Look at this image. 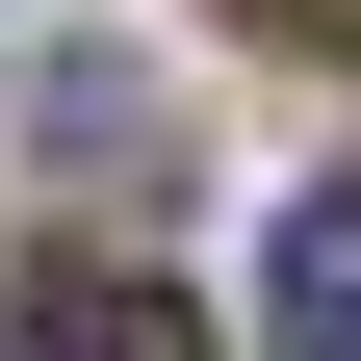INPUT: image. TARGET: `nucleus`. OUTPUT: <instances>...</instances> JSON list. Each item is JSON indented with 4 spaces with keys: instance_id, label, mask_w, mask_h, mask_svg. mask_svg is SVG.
<instances>
[{
    "instance_id": "obj_1",
    "label": "nucleus",
    "mask_w": 361,
    "mask_h": 361,
    "mask_svg": "<svg viewBox=\"0 0 361 361\" xmlns=\"http://www.w3.org/2000/svg\"><path fill=\"white\" fill-rule=\"evenodd\" d=\"M0 361H207V310L129 284V258H78V284H0Z\"/></svg>"
},
{
    "instance_id": "obj_2",
    "label": "nucleus",
    "mask_w": 361,
    "mask_h": 361,
    "mask_svg": "<svg viewBox=\"0 0 361 361\" xmlns=\"http://www.w3.org/2000/svg\"><path fill=\"white\" fill-rule=\"evenodd\" d=\"M26 129H52V180H180V129L129 104L104 52H52V78H26Z\"/></svg>"
},
{
    "instance_id": "obj_3",
    "label": "nucleus",
    "mask_w": 361,
    "mask_h": 361,
    "mask_svg": "<svg viewBox=\"0 0 361 361\" xmlns=\"http://www.w3.org/2000/svg\"><path fill=\"white\" fill-rule=\"evenodd\" d=\"M284 361H361V180L284 207Z\"/></svg>"
}]
</instances>
